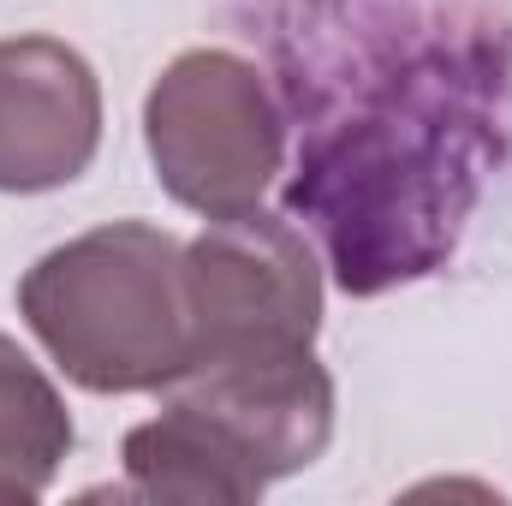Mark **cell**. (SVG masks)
I'll list each match as a JSON object with an SVG mask.
<instances>
[{"instance_id": "3957f363", "label": "cell", "mask_w": 512, "mask_h": 506, "mask_svg": "<svg viewBox=\"0 0 512 506\" xmlns=\"http://www.w3.org/2000/svg\"><path fill=\"white\" fill-rule=\"evenodd\" d=\"M191 364L292 358L322 328V268L304 233L280 215H221L185 245Z\"/></svg>"}, {"instance_id": "5b68a950", "label": "cell", "mask_w": 512, "mask_h": 506, "mask_svg": "<svg viewBox=\"0 0 512 506\" xmlns=\"http://www.w3.org/2000/svg\"><path fill=\"white\" fill-rule=\"evenodd\" d=\"M161 393L167 405H185L191 417H203L227 447H239L268 483L316 465L334 435V381L310 352L191 364Z\"/></svg>"}, {"instance_id": "6da1fadb", "label": "cell", "mask_w": 512, "mask_h": 506, "mask_svg": "<svg viewBox=\"0 0 512 506\" xmlns=\"http://www.w3.org/2000/svg\"><path fill=\"white\" fill-rule=\"evenodd\" d=\"M18 316L90 393H161L191 370L185 245L167 227L114 221L18 280Z\"/></svg>"}, {"instance_id": "277c9868", "label": "cell", "mask_w": 512, "mask_h": 506, "mask_svg": "<svg viewBox=\"0 0 512 506\" xmlns=\"http://www.w3.org/2000/svg\"><path fill=\"white\" fill-rule=\"evenodd\" d=\"M102 143V84L60 36L0 42V191L72 185Z\"/></svg>"}, {"instance_id": "52a82bcc", "label": "cell", "mask_w": 512, "mask_h": 506, "mask_svg": "<svg viewBox=\"0 0 512 506\" xmlns=\"http://www.w3.org/2000/svg\"><path fill=\"white\" fill-rule=\"evenodd\" d=\"M72 453V411L60 387L0 334V501H36Z\"/></svg>"}, {"instance_id": "8992f818", "label": "cell", "mask_w": 512, "mask_h": 506, "mask_svg": "<svg viewBox=\"0 0 512 506\" xmlns=\"http://www.w3.org/2000/svg\"><path fill=\"white\" fill-rule=\"evenodd\" d=\"M126 477H131V495H143V501L245 506L268 489V477L251 459L239 447H227L185 405H161V417L137 423L126 435Z\"/></svg>"}, {"instance_id": "7a4b0ae2", "label": "cell", "mask_w": 512, "mask_h": 506, "mask_svg": "<svg viewBox=\"0 0 512 506\" xmlns=\"http://www.w3.org/2000/svg\"><path fill=\"white\" fill-rule=\"evenodd\" d=\"M143 137L161 191L221 221L256 209L274 185L286 155V114L245 54L191 48L155 78L143 102Z\"/></svg>"}]
</instances>
